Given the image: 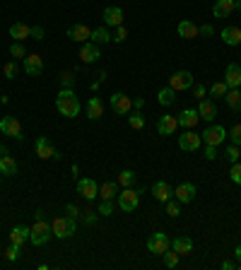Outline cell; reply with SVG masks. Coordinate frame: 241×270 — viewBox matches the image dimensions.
Masks as SVG:
<instances>
[{
    "label": "cell",
    "mask_w": 241,
    "mask_h": 270,
    "mask_svg": "<svg viewBox=\"0 0 241 270\" xmlns=\"http://www.w3.org/2000/svg\"><path fill=\"white\" fill-rule=\"evenodd\" d=\"M29 239V230L27 227H14L12 232H10V244H17V246H24V242Z\"/></svg>",
    "instance_id": "30"
},
{
    "label": "cell",
    "mask_w": 241,
    "mask_h": 270,
    "mask_svg": "<svg viewBox=\"0 0 241 270\" xmlns=\"http://www.w3.org/2000/svg\"><path fill=\"white\" fill-rule=\"evenodd\" d=\"M51 232H54V236L58 239H70L75 232H78V220L75 217H56L54 222H51Z\"/></svg>",
    "instance_id": "2"
},
{
    "label": "cell",
    "mask_w": 241,
    "mask_h": 270,
    "mask_svg": "<svg viewBox=\"0 0 241 270\" xmlns=\"http://www.w3.org/2000/svg\"><path fill=\"white\" fill-rule=\"evenodd\" d=\"M214 157H217V148H214V145H205V160L212 162Z\"/></svg>",
    "instance_id": "51"
},
{
    "label": "cell",
    "mask_w": 241,
    "mask_h": 270,
    "mask_svg": "<svg viewBox=\"0 0 241 270\" xmlns=\"http://www.w3.org/2000/svg\"><path fill=\"white\" fill-rule=\"evenodd\" d=\"M205 92H208L205 84H193V96L196 99H205Z\"/></svg>",
    "instance_id": "49"
},
{
    "label": "cell",
    "mask_w": 241,
    "mask_h": 270,
    "mask_svg": "<svg viewBox=\"0 0 241 270\" xmlns=\"http://www.w3.org/2000/svg\"><path fill=\"white\" fill-rule=\"evenodd\" d=\"M133 184H135V172L126 169V172H120L118 174V186L120 188H128V186H133Z\"/></svg>",
    "instance_id": "35"
},
{
    "label": "cell",
    "mask_w": 241,
    "mask_h": 270,
    "mask_svg": "<svg viewBox=\"0 0 241 270\" xmlns=\"http://www.w3.org/2000/svg\"><path fill=\"white\" fill-rule=\"evenodd\" d=\"M111 108L116 114H120V116H128L130 108H133V99L126 96L123 92H116V94H111Z\"/></svg>",
    "instance_id": "10"
},
{
    "label": "cell",
    "mask_w": 241,
    "mask_h": 270,
    "mask_svg": "<svg viewBox=\"0 0 241 270\" xmlns=\"http://www.w3.org/2000/svg\"><path fill=\"white\" fill-rule=\"evenodd\" d=\"M152 196H154L160 202H166V200H172L174 190H172V186H169L166 181H157V184L152 186Z\"/></svg>",
    "instance_id": "25"
},
{
    "label": "cell",
    "mask_w": 241,
    "mask_h": 270,
    "mask_svg": "<svg viewBox=\"0 0 241 270\" xmlns=\"http://www.w3.org/2000/svg\"><path fill=\"white\" fill-rule=\"evenodd\" d=\"M24 72L27 75H41L44 72V58L36 54H32L24 58Z\"/></svg>",
    "instance_id": "22"
},
{
    "label": "cell",
    "mask_w": 241,
    "mask_h": 270,
    "mask_svg": "<svg viewBox=\"0 0 241 270\" xmlns=\"http://www.w3.org/2000/svg\"><path fill=\"white\" fill-rule=\"evenodd\" d=\"M66 215L68 217H75V220H78V217H80V208L70 202V205H66Z\"/></svg>",
    "instance_id": "48"
},
{
    "label": "cell",
    "mask_w": 241,
    "mask_h": 270,
    "mask_svg": "<svg viewBox=\"0 0 241 270\" xmlns=\"http://www.w3.org/2000/svg\"><path fill=\"white\" fill-rule=\"evenodd\" d=\"M80 58L82 63H94L96 58H102V48H99V44H94V41H84L80 46Z\"/></svg>",
    "instance_id": "12"
},
{
    "label": "cell",
    "mask_w": 241,
    "mask_h": 270,
    "mask_svg": "<svg viewBox=\"0 0 241 270\" xmlns=\"http://www.w3.org/2000/svg\"><path fill=\"white\" fill-rule=\"evenodd\" d=\"M10 36H12L14 41H24L32 36V27L22 24V22H14L12 27H10Z\"/></svg>",
    "instance_id": "29"
},
{
    "label": "cell",
    "mask_w": 241,
    "mask_h": 270,
    "mask_svg": "<svg viewBox=\"0 0 241 270\" xmlns=\"http://www.w3.org/2000/svg\"><path fill=\"white\" fill-rule=\"evenodd\" d=\"M44 34H46V32H44V27H32V36H34V39H44Z\"/></svg>",
    "instance_id": "54"
},
{
    "label": "cell",
    "mask_w": 241,
    "mask_h": 270,
    "mask_svg": "<svg viewBox=\"0 0 241 270\" xmlns=\"http://www.w3.org/2000/svg\"><path fill=\"white\" fill-rule=\"evenodd\" d=\"M229 178H232L236 186H241V164L239 162L232 164V169H229Z\"/></svg>",
    "instance_id": "40"
},
{
    "label": "cell",
    "mask_w": 241,
    "mask_h": 270,
    "mask_svg": "<svg viewBox=\"0 0 241 270\" xmlns=\"http://www.w3.org/2000/svg\"><path fill=\"white\" fill-rule=\"evenodd\" d=\"M166 215H169V217H178V215H181V210H178V202L166 200Z\"/></svg>",
    "instance_id": "47"
},
{
    "label": "cell",
    "mask_w": 241,
    "mask_h": 270,
    "mask_svg": "<svg viewBox=\"0 0 241 270\" xmlns=\"http://www.w3.org/2000/svg\"><path fill=\"white\" fill-rule=\"evenodd\" d=\"M118 193H120L118 181H104V184L99 186V196H102V200H116Z\"/></svg>",
    "instance_id": "24"
},
{
    "label": "cell",
    "mask_w": 241,
    "mask_h": 270,
    "mask_svg": "<svg viewBox=\"0 0 241 270\" xmlns=\"http://www.w3.org/2000/svg\"><path fill=\"white\" fill-rule=\"evenodd\" d=\"M78 193H80L84 200H94L99 196V184L94 178H80L78 181Z\"/></svg>",
    "instance_id": "11"
},
{
    "label": "cell",
    "mask_w": 241,
    "mask_h": 270,
    "mask_svg": "<svg viewBox=\"0 0 241 270\" xmlns=\"http://www.w3.org/2000/svg\"><path fill=\"white\" fill-rule=\"evenodd\" d=\"M200 145H202V138L198 133H193L190 128L184 135H178V148L184 150V152H198Z\"/></svg>",
    "instance_id": "8"
},
{
    "label": "cell",
    "mask_w": 241,
    "mask_h": 270,
    "mask_svg": "<svg viewBox=\"0 0 241 270\" xmlns=\"http://www.w3.org/2000/svg\"><path fill=\"white\" fill-rule=\"evenodd\" d=\"M222 270H234V263H232V260H224V263H222Z\"/></svg>",
    "instance_id": "56"
},
{
    "label": "cell",
    "mask_w": 241,
    "mask_h": 270,
    "mask_svg": "<svg viewBox=\"0 0 241 270\" xmlns=\"http://www.w3.org/2000/svg\"><path fill=\"white\" fill-rule=\"evenodd\" d=\"M169 87L176 90V92L190 90V87H193V75H190L188 70H178V72H174V75L169 78Z\"/></svg>",
    "instance_id": "9"
},
{
    "label": "cell",
    "mask_w": 241,
    "mask_h": 270,
    "mask_svg": "<svg viewBox=\"0 0 241 270\" xmlns=\"http://www.w3.org/2000/svg\"><path fill=\"white\" fill-rule=\"evenodd\" d=\"M176 90H172V87H164V90H160V94H157V99H160V104L162 106H172L176 102Z\"/></svg>",
    "instance_id": "33"
},
{
    "label": "cell",
    "mask_w": 241,
    "mask_h": 270,
    "mask_svg": "<svg viewBox=\"0 0 241 270\" xmlns=\"http://www.w3.org/2000/svg\"><path fill=\"white\" fill-rule=\"evenodd\" d=\"M234 10H236V0H217L214 8H212V14L217 20H224V17H229Z\"/></svg>",
    "instance_id": "17"
},
{
    "label": "cell",
    "mask_w": 241,
    "mask_h": 270,
    "mask_svg": "<svg viewBox=\"0 0 241 270\" xmlns=\"http://www.w3.org/2000/svg\"><path fill=\"white\" fill-rule=\"evenodd\" d=\"M229 138H232V145H241V123H236V126L232 128Z\"/></svg>",
    "instance_id": "46"
},
{
    "label": "cell",
    "mask_w": 241,
    "mask_h": 270,
    "mask_svg": "<svg viewBox=\"0 0 241 270\" xmlns=\"http://www.w3.org/2000/svg\"><path fill=\"white\" fill-rule=\"evenodd\" d=\"M140 193H142V188L135 190V188H123L116 196V202H118V208L123 210V212H133V210H138V205H140Z\"/></svg>",
    "instance_id": "3"
},
{
    "label": "cell",
    "mask_w": 241,
    "mask_h": 270,
    "mask_svg": "<svg viewBox=\"0 0 241 270\" xmlns=\"http://www.w3.org/2000/svg\"><path fill=\"white\" fill-rule=\"evenodd\" d=\"M126 36H128V32H126V27L120 24V27H116V36H114V41H126Z\"/></svg>",
    "instance_id": "50"
},
{
    "label": "cell",
    "mask_w": 241,
    "mask_h": 270,
    "mask_svg": "<svg viewBox=\"0 0 241 270\" xmlns=\"http://www.w3.org/2000/svg\"><path fill=\"white\" fill-rule=\"evenodd\" d=\"M0 181H2V174H0Z\"/></svg>",
    "instance_id": "59"
},
{
    "label": "cell",
    "mask_w": 241,
    "mask_h": 270,
    "mask_svg": "<svg viewBox=\"0 0 241 270\" xmlns=\"http://www.w3.org/2000/svg\"><path fill=\"white\" fill-rule=\"evenodd\" d=\"M10 56H12V58H27V48H24V44H22V41H14L12 46H10Z\"/></svg>",
    "instance_id": "38"
},
{
    "label": "cell",
    "mask_w": 241,
    "mask_h": 270,
    "mask_svg": "<svg viewBox=\"0 0 241 270\" xmlns=\"http://www.w3.org/2000/svg\"><path fill=\"white\" fill-rule=\"evenodd\" d=\"M128 123H130L133 130H142V128H145V118L140 116V111H138V114H128Z\"/></svg>",
    "instance_id": "37"
},
{
    "label": "cell",
    "mask_w": 241,
    "mask_h": 270,
    "mask_svg": "<svg viewBox=\"0 0 241 270\" xmlns=\"http://www.w3.org/2000/svg\"><path fill=\"white\" fill-rule=\"evenodd\" d=\"M0 174H5V176H14V174H17V162H14L10 154L0 157Z\"/></svg>",
    "instance_id": "31"
},
{
    "label": "cell",
    "mask_w": 241,
    "mask_h": 270,
    "mask_svg": "<svg viewBox=\"0 0 241 270\" xmlns=\"http://www.w3.org/2000/svg\"><path fill=\"white\" fill-rule=\"evenodd\" d=\"M82 212H84V222L87 224H94L96 222V212H92V210H82Z\"/></svg>",
    "instance_id": "52"
},
{
    "label": "cell",
    "mask_w": 241,
    "mask_h": 270,
    "mask_svg": "<svg viewBox=\"0 0 241 270\" xmlns=\"http://www.w3.org/2000/svg\"><path fill=\"white\" fill-rule=\"evenodd\" d=\"M166 248H172V242H169V236H166L164 232H154L148 239V251H152V254L162 256Z\"/></svg>",
    "instance_id": "7"
},
{
    "label": "cell",
    "mask_w": 241,
    "mask_h": 270,
    "mask_svg": "<svg viewBox=\"0 0 241 270\" xmlns=\"http://www.w3.org/2000/svg\"><path fill=\"white\" fill-rule=\"evenodd\" d=\"M162 258H164V266H166V268H176V266H178V254H176L174 248H166V251L162 254Z\"/></svg>",
    "instance_id": "36"
},
{
    "label": "cell",
    "mask_w": 241,
    "mask_h": 270,
    "mask_svg": "<svg viewBox=\"0 0 241 270\" xmlns=\"http://www.w3.org/2000/svg\"><path fill=\"white\" fill-rule=\"evenodd\" d=\"M133 106L138 108V111H140V108L145 106V99H142V96H138V99H133Z\"/></svg>",
    "instance_id": "55"
},
{
    "label": "cell",
    "mask_w": 241,
    "mask_h": 270,
    "mask_svg": "<svg viewBox=\"0 0 241 270\" xmlns=\"http://www.w3.org/2000/svg\"><path fill=\"white\" fill-rule=\"evenodd\" d=\"M0 133L10 135V138H14V140H22V138H24L22 123L17 121L14 116H2V118H0Z\"/></svg>",
    "instance_id": "6"
},
{
    "label": "cell",
    "mask_w": 241,
    "mask_h": 270,
    "mask_svg": "<svg viewBox=\"0 0 241 270\" xmlns=\"http://www.w3.org/2000/svg\"><path fill=\"white\" fill-rule=\"evenodd\" d=\"M99 215H104V217H108V215H114V200H102V205H99V210H96Z\"/></svg>",
    "instance_id": "45"
},
{
    "label": "cell",
    "mask_w": 241,
    "mask_h": 270,
    "mask_svg": "<svg viewBox=\"0 0 241 270\" xmlns=\"http://www.w3.org/2000/svg\"><path fill=\"white\" fill-rule=\"evenodd\" d=\"M178 130V118L176 116H160V121H157V133L160 135H174Z\"/></svg>",
    "instance_id": "14"
},
{
    "label": "cell",
    "mask_w": 241,
    "mask_h": 270,
    "mask_svg": "<svg viewBox=\"0 0 241 270\" xmlns=\"http://www.w3.org/2000/svg\"><path fill=\"white\" fill-rule=\"evenodd\" d=\"M56 108L60 111V116L66 118H75L80 114V99L75 96L72 90H60L56 96Z\"/></svg>",
    "instance_id": "1"
},
{
    "label": "cell",
    "mask_w": 241,
    "mask_h": 270,
    "mask_svg": "<svg viewBox=\"0 0 241 270\" xmlns=\"http://www.w3.org/2000/svg\"><path fill=\"white\" fill-rule=\"evenodd\" d=\"M212 34H214L212 24H202L200 27V36H212Z\"/></svg>",
    "instance_id": "53"
},
{
    "label": "cell",
    "mask_w": 241,
    "mask_h": 270,
    "mask_svg": "<svg viewBox=\"0 0 241 270\" xmlns=\"http://www.w3.org/2000/svg\"><path fill=\"white\" fill-rule=\"evenodd\" d=\"M227 82H214L212 87H210V94L212 96H222V99H224V94H227Z\"/></svg>",
    "instance_id": "39"
},
{
    "label": "cell",
    "mask_w": 241,
    "mask_h": 270,
    "mask_svg": "<svg viewBox=\"0 0 241 270\" xmlns=\"http://www.w3.org/2000/svg\"><path fill=\"white\" fill-rule=\"evenodd\" d=\"M224 82H227L229 90H239L241 87V66L229 63L227 70H224Z\"/></svg>",
    "instance_id": "15"
},
{
    "label": "cell",
    "mask_w": 241,
    "mask_h": 270,
    "mask_svg": "<svg viewBox=\"0 0 241 270\" xmlns=\"http://www.w3.org/2000/svg\"><path fill=\"white\" fill-rule=\"evenodd\" d=\"M172 248L178 256H188V254H193V239L190 236H176L172 242Z\"/></svg>",
    "instance_id": "26"
},
{
    "label": "cell",
    "mask_w": 241,
    "mask_h": 270,
    "mask_svg": "<svg viewBox=\"0 0 241 270\" xmlns=\"http://www.w3.org/2000/svg\"><path fill=\"white\" fill-rule=\"evenodd\" d=\"M198 114H200L202 121L212 123L214 118H217V104H214L212 99H200V102H198Z\"/></svg>",
    "instance_id": "16"
},
{
    "label": "cell",
    "mask_w": 241,
    "mask_h": 270,
    "mask_svg": "<svg viewBox=\"0 0 241 270\" xmlns=\"http://www.w3.org/2000/svg\"><path fill=\"white\" fill-rule=\"evenodd\" d=\"M200 138H202V142H205V145H214V148H220V145L227 140V130H224L220 123H217V126L212 123V126H208V128L202 130Z\"/></svg>",
    "instance_id": "5"
},
{
    "label": "cell",
    "mask_w": 241,
    "mask_h": 270,
    "mask_svg": "<svg viewBox=\"0 0 241 270\" xmlns=\"http://www.w3.org/2000/svg\"><path fill=\"white\" fill-rule=\"evenodd\" d=\"M20 248H22V246L10 244V246H8V251H5V260H10V263H12V260H17V256H20Z\"/></svg>",
    "instance_id": "44"
},
{
    "label": "cell",
    "mask_w": 241,
    "mask_h": 270,
    "mask_svg": "<svg viewBox=\"0 0 241 270\" xmlns=\"http://www.w3.org/2000/svg\"><path fill=\"white\" fill-rule=\"evenodd\" d=\"M90 36H92V29L87 27V24H72V27L68 29V39H72V41L84 44V41H90Z\"/></svg>",
    "instance_id": "20"
},
{
    "label": "cell",
    "mask_w": 241,
    "mask_h": 270,
    "mask_svg": "<svg viewBox=\"0 0 241 270\" xmlns=\"http://www.w3.org/2000/svg\"><path fill=\"white\" fill-rule=\"evenodd\" d=\"M34 148H36V154H39L41 160H54L56 148H54V142H51V140H48L46 135L36 140V145H34Z\"/></svg>",
    "instance_id": "21"
},
{
    "label": "cell",
    "mask_w": 241,
    "mask_h": 270,
    "mask_svg": "<svg viewBox=\"0 0 241 270\" xmlns=\"http://www.w3.org/2000/svg\"><path fill=\"white\" fill-rule=\"evenodd\" d=\"M72 84H75V75L72 72H63L60 75V90H72Z\"/></svg>",
    "instance_id": "42"
},
{
    "label": "cell",
    "mask_w": 241,
    "mask_h": 270,
    "mask_svg": "<svg viewBox=\"0 0 241 270\" xmlns=\"http://www.w3.org/2000/svg\"><path fill=\"white\" fill-rule=\"evenodd\" d=\"M2 75H5L8 80H14V78H17V63H14V60L5 63V68H2Z\"/></svg>",
    "instance_id": "41"
},
{
    "label": "cell",
    "mask_w": 241,
    "mask_h": 270,
    "mask_svg": "<svg viewBox=\"0 0 241 270\" xmlns=\"http://www.w3.org/2000/svg\"><path fill=\"white\" fill-rule=\"evenodd\" d=\"M102 116H104V104H102V99L92 96V99L87 102V118L96 121V118H102Z\"/></svg>",
    "instance_id": "28"
},
{
    "label": "cell",
    "mask_w": 241,
    "mask_h": 270,
    "mask_svg": "<svg viewBox=\"0 0 241 270\" xmlns=\"http://www.w3.org/2000/svg\"><path fill=\"white\" fill-rule=\"evenodd\" d=\"M236 258H239V260H241V244H239V246H236Z\"/></svg>",
    "instance_id": "58"
},
{
    "label": "cell",
    "mask_w": 241,
    "mask_h": 270,
    "mask_svg": "<svg viewBox=\"0 0 241 270\" xmlns=\"http://www.w3.org/2000/svg\"><path fill=\"white\" fill-rule=\"evenodd\" d=\"M54 236V232H51V224L41 217V220H36L34 222V227L29 230V242L34 244V246H44V244L48 242Z\"/></svg>",
    "instance_id": "4"
},
{
    "label": "cell",
    "mask_w": 241,
    "mask_h": 270,
    "mask_svg": "<svg viewBox=\"0 0 241 270\" xmlns=\"http://www.w3.org/2000/svg\"><path fill=\"white\" fill-rule=\"evenodd\" d=\"M178 36L181 39H198L200 36V27L193 24L190 20H181L178 22Z\"/></svg>",
    "instance_id": "18"
},
{
    "label": "cell",
    "mask_w": 241,
    "mask_h": 270,
    "mask_svg": "<svg viewBox=\"0 0 241 270\" xmlns=\"http://www.w3.org/2000/svg\"><path fill=\"white\" fill-rule=\"evenodd\" d=\"M198 118H200V114H198V108H186V111H181L178 114V126L181 128H193V126H198Z\"/></svg>",
    "instance_id": "23"
},
{
    "label": "cell",
    "mask_w": 241,
    "mask_h": 270,
    "mask_svg": "<svg viewBox=\"0 0 241 270\" xmlns=\"http://www.w3.org/2000/svg\"><path fill=\"white\" fill-rule=\"evenodd\" d=\"M224 102H227V106L232 108V111H241V92L239 90H227Z\"/></svg>",
    "instance_id": "32"
},
{
    "label": "cell",
    "mask_w": 241,
    "mask_h": 270,
    "mask_svg": "<svg viewBox=\"0 0 241 270\" xmlns=\"http://www.w3.org/2000/svg\"><path fill=\"white\" fill-rule=\"evenodd\" d=\"M224 154H227V160L232 164L234 162H239V157H241V150H239V145H229L227 148V152H224Z\"/></svg>",
    "instance_id": "43"
},
{
    "label": "cell",
    "mask_w": 241,
    "mask_h": 270,
    "mask_svg": "<svg viewBox=\"0 0 241 270\" xmlns=\"http://www.w3.org/2000/svg\"><path fill=\"white\" fill-rule=\"evenodd\" d=\"M5 154H8V148H5V145H0V157H5Z\"/></svg>",
    "instance_id": "57"
},
{
    "label": "cell",
    "mask_w": 241,
    "mask_h": 270,
    "mask_svg": "<svg viewBox=\"0 0 241 270\" xmlns=\"http://www.w3.org/2000/svg\"><path fill=\"white\" fill-rule=\"evenodd\" d=\"M196 193H198V188H196V184H190V181H186V184H178L174 188V196L178 202H190L193 198H196Z\"/></svg>",
    "instance_id": "13"
},
{
    "label": "cell",
    "mask_w": 241,
    "mask_h": 270,
    "mask_svg": "<svg viewBox=\"0 0 241 270\" xmlns=\"http://www.w3.org/2000/svg\"><path fill=\"white\" fill-rule=\"evenodd\" d=\"M220 36L222 41L227 44V46H239L241 44V29L239 27H224L220 32Z\"/></svg>",
    "instance_id": "27"
},
{
    "label": "cell",
    "mask_w": 241,
    "mask_h": 270,
    "mask_svg": "<svg viewBox=\"0 0 241 270\" xmlns=\"http://www.w3.org/2000/svg\"><path fill=\"white\" fill-rule=\"evenodd\" d=\"M114 36L108 34V29L99 27V29H92V36H90V41H94V44H106V41H111Z\"/></svg>",
    "instance_id": "34"
},
{
    "label": "cell",
    "mask_w": 241,
    "mask_h": 270,
    "mask_svg": "<svg viewBox=\"0 0 241 270\" xmlns=\"http://www.w3.org/2000/svg\"><path fill=\"white\" fill-rule=\"evenodd\" d=\"M104 22H106L108 27H120L123 24V10H120L118 5H108L106 10H104Z\"/></svg>",
    "instance_id": "19"
}]
</instances>
